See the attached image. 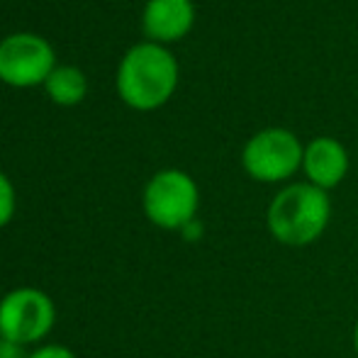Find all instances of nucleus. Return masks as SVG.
I'll list each match as a JSON object with an SVG mask.
<instances>
[{
	"label": "nucleus",
	"instance_id": "obj_4",
	"mask_svg": "<svg viewBox=\"0 0 358 358\" xmlns=\"http://www.w3.org/2000/svg\"><path fill=\"white\" fill-rule=\"evenodd\" d=\"M302 156L305 144L295 132L285 127H266L246 139L241 149V169L256 183H287L297 171H302Z\"/></svg>",
	"mask_w": 358,
	"mask_h": 358
},
{
	"label": "nucleus",
	"instance_id": "obj_8",
	"mask_svg": "<svg viewBox=\"0 0 358 358\" xmlns=\"http://www.w3.org/2000/svg\"><path fill=\"white\" fill-rule=\"evenodd\" d=\"M195 24L193 0H146L142 13V29L146 42L173 44L188 37Z\"/></svg>",
	"mask_w": 358,
	"mask_h": 358
},
{
	"label": "nucleus",
	"instance_id": "obj_9",
	"mask_svg": "<svg viewBox=\"0 0 358 358\" xmlns=\"http://www.w3.org/2000/svg\"><path fill=\"white\" fill-rule=\"evenodd\" d=\"M44 90L52 103L62 108H73L83 103V98L88 95V78L78 66H57L44 80Z\"/></svg>",
	"mask_w": 358,
	"mask_h": 358
},
{
	"label": "nucleus",
	"instance_id": "obj_7",
	"mask_svg": "<svg viewBox=\"0 0 358 358\" xmlns=\"http://www.w3.org/2000/svg\"><path fill=\"white\" fill-rule=\"evenodd\" d=\"M349 166V151L336 137H315L305 144V156H302L305 180L327 193L344 183Z\"/></svg>",
	"mask_w": 358,
	"mask_h": 358
},
{
	"label": "nucleus",
	"instance_id": "obj_5",
	"mask_svg": "<svg viewBox=\"0 0 358 358\" xmlns=\"http://www.w3.org/2000/svg\"><path fill=\"white\" fill-rule=\"evenodd\" d=\"M57 324L54 300L39 287H15L0 297V336L22 346L37 344Z\"/></svg>",
	"mask_w": 358,
	"mask_h": 358
},
{
	"label": "nucleus",
	"instance_id": "obj_11",
	"mask_svg": "<svg viewBox=\"0 0 358 358\" xmlns=\"http://www.w3.org/2000/svg\"><path fill=\"white\" fill-rule=\"evenodd\" d=\"M27 358H76V354L64 344H47L34 349Z\"/></svg>",
	"mask_w": 358,
	"mask_h": 358
},
{
	"label": "nucleus",
	"instance_id": "obj_2",
	"mask_svg": "<svg viewBox=\"0 0 358 358\" xmlns=\"http://www.w3.org/2000/svg\"><path fill=\"white\" fill-rule=\"evenodd\" d=\"M178 78V62L164 44L139 42L124 52L115 83L124 105L139 113H151L173 98Z\"/></svg>",
	"mask_w": 358,
	"mask_h": 358
},
{
	"label": "nucleus",
	"instance_id": "obj_12",
	"mask_svg": "<svg viewBox=\"0 0 358 358\" xmlns=\"http://www.w3.org/2000/svg\"><path fill=\"white\" fill-rule=\"evenodd\" d=\"M27 346L0 336V358H27Z\"/></svg>",
	"mask_w": 358,
	"mask_h": 358
},
{
	"label": "nucleus",
	"instance_id": "obj_13",
	"mask_svg": "<svg viewBox=\"0 0 358 358\" xmlns=\"http://www.w3.org/2000/svg\"><path fill=\"white\" fill-rule=\"evenodd\" d=\"M180 234H183L188 241H195V239H200V234H203V227H200V222L195 220V222H190V224L185 227V229L180 231Z\"/></svg>",
	"mask_w": 358,
	"mask_h": 358
},
{
	"label": "nucleus",
	"instance_id": "obj_3",
	"mask_svg": "<svg viewBox=\"0 0 358 358\" xmlns=\"http://www.w3.org/2000/svg\"><path fill=\"white\" fill-rule=\"evenodd\" d=\"M142 210L146 220L166 231H183L198 220L200 188L190 173L180 169L156 171L144 185Z\"/></svg>",
	"mask_w": 358,
	"mask_h": 358
},
{
	"label": "nucleus",
	"instance_id": "obj_6",
	"mask_svg": "<svg viewBox=\"0 0 358 358\" xmlns=\"http://www.w3.org/2000/svg\"><path fill=\"white\" fill-rule=\"evenodd\" d=\"M57 69V54L49 39L34 32H15L0 39V80L13 88L44 85Z\"/></svg>",
	"mask_w": 358,
	"mask_h": 358
},
{
	"label": "nucleus",
	"instance_id": "obj_1",
	"mask_svg": "<svg viewBox=\"0 0 358 358\" xmlns=\"http://www.w3.org/2000/svg\"><path fill=\"white\" fill-rule=\"evenodd\" d=\"M329 222V193L307 180L283 185L266 210V227L271 239L287 249H305L320 241Z\"/></svg>",
	"mask_w": 358,
	"mask_h": 358
},
{
	"label": "nucleus",
	"instance_id": "obj_10",
	"mask_svg": "<svg viewBox=\"0 0 358 358\" xmlns=\"http://www.w3.org/2000/svg\"><path fill=\"white\" fill-rule=\"evenodd\" d=\"M17 210V195H15V185L8 176L0 171V229L8 227Z\"/></svg>",
	"mask_w": 358,
	"mask_h": 358
},
{
	"label": "nucleus",
	"instance_id": "obj_14",
	"mask_svg": "<svg viewBox=\"0 0 358 358\" xmlns=\"http://www.w3.org/2000/svg\"><path fill=\"white\" fill-rule=\"evenodd\" d=\"M351 341H354V351H356V358H358V320L354 324V336H351Z\"/></svg>",
	"mask_w": 358,
	"mask_h": 358
}]
</instances>
